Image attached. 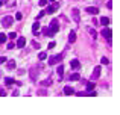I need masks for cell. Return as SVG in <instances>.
Listing matches in <instances>:
<instances>
[{"mask_svg":"<svg viewBox=\"0 0 120 115\" xmlns=\"http://www.w3.org/2000/svg\"><path fill=\"white\" fill-rule=\"evenodd\" d=\"M64 55H65V50L62 52V53H59V55H55V56L49 58V64H50V65H55V64H61V62H62V58H64Z\"/></svg>","mask_w":120,"mask_h":115,"instance_id":"cell-1","label":"cell"},{"mask_svg":"<svg viewBox=\"0 0 120 115\" xmlns=\"http://www.w3.org/2000/svg\"><path fill=\"white\" fill-rule=\"evenodd\" d=\"M38 71H40V65L32 67L29 70V76H30V80H32V82H37V80H38Z\"/></svg>","mask_w":120,"mask_h":115,"instance_id":"cell-2","label":"cell"},{"mask_svg":"<svg viewBox=\"0 0 120 115\" xmlns=\"http://www.w3.org/2000/svg\"><path fill=\"white\" fill-rule=\"evenodd\" d=\"M12 23H14V17H11V15H5L2 18V26L3 27H11Z\"/></svg>","mask_w":120,"mask_h":115,"instance_id":"cell-3","label":"cell"},{"mask_svg":"<svg viewBox=\"0 0 120 115\" xmlns=\"http://www.w3.org/2000/svg\"><path fill=\"white\" fill-rule=\"evenodd\" d=\"M111 35H112V32H111L109 27H103L102 29V36L105 39H108V42H111Z\"/></svg>","mask_w":120,"mask_h":115,"instance_id":"cell-4","label":"cell"},{"mask_svg":"<svg viewBox=\"0 0 120 115\" xmlns=\"http://www.w3.org/2000/svg\"><path fill=\"white\" fill-rule=\"evenodd\" d=\"M50 30H52L53 33H56L59 30V23H58V20H56V18H53L52 21H50V27H49Z\"/></svg>","mask_w":120,"mask_h":115,"instance_id":"cell-5","label":"cell"},{"mask_svg":"<svg viewBox=\"0 0 120 115\" xmlns=\"http://www.w3.org/2000/svg\"><path fill=\"white\" fill-rule=\"evenodd\" d=\"M100 77V67H96L93 70V74H91V80H96Z\"/></svg>","mask_w":120,"mask_h":115,"instance_id":"cell-6","label":"cell"},{"mask_svg":"<svg viewBox=\"0 0 120 115\" xmlns=\"http://www.w3.org/2000/svg\"><path fill=\"white\" fill-rule=\"evenodd\" d=\"M85 11H87L88 14H91V15H97V14H99V9H97L96 6H88Z\"/></svg>","mask_w":120,"mask_h":115,"instance_id":"cell-7","label":"cell"},{"mask_svg":"<svg viewBox=\"0 0 120 115\" xmlns=\"http://www.w3.org/2000/svg\"><path fill=\"white\" fill-rule=\"evenodd\" d=\"M58 8H59V5H58V3H53V5H50L49 8L46 9V12H47V14H53V12H55Z\"/></svg>","mask_w":120,"mask_h":115,"instance_id":"cell-8","label":"cell"},{"mask_svg":"<svg viewBox=\"0 0 120 115\" xmlns=\"http://www.w3.org/2000/svg\"><path fill=\"white\" fill-rule=\"evenodd\" d=\"M71 15H73V20L78 23V21H79V9L73 8V9H71Z\"/></svg>","mask_w":120,"mask_h":115,"instance_id":"cell-9","label":"cell"},{"mask_svg":"<svg viewBox=\"0 0 120 115\" xmlns=\"http://www.w3.org/2000/svg\"><path fill=\"white\" fill-rule=\"evenodd\" d=\"M41 33H43L44 36H53V35H55V33H53L52 30L49 29V27H43V30H41Z\"/></svg>","mask_w":120,"mask_h":115,"instance_id":"cell-10","label":"cell"},{"mask_svg":"<svg viewBox=\"0 0 120 115\" xmlns=\"http://www.w3.org/2000/svg\"><path fill=\"white\" fill-rule=\"evenodd\" d=\"M24 44H26V39H24L23 36H20V38H18V41H17V44H15V45H17L18 49H23V47H24Z\"/></svg>","mask_w":120,"mask_h":115,"instance_id":"cell-11","label":"cell"},{"mask_svg":"<svg viewBox=\"0 0 120 115\" xmlns=\"http://www.w3.org/2000/svg\"><path fill=\"white\" fill-rule=\"evenodd\" d=\"M100 24H102V26H108L109 23H111V20H109V17H100Z\"/></svg>","mask_w":120,"mask_h":115,"instance_id":"cell-12","label":"cell"},{"mask_svg":"<svg viewBox=\"0 0 120 115\" xmlns=\"http://www.w3.org/2000/svg\"><path fill=\"white\" fill-rule=\"evenodd\" d=\"M64 94H65V95L75 94V88H73V86H65V88H64Z\"/></svg>","mask_w":120,"mask_h":115,"instance_id":"cell-13","label":"cell"},{"mask_svg":"<svg viewBox=\"0 0 120 115\" xmlns=\"http://www.w3.org/2000/svg\"><path fill=\"white\" fill-rule=\"evenodd\" d=\"M75 41H76V32H75V30H71L70 35H68V42H70V44H73Z\"/></svg>","mask_w":120,"mask_h":115,"instance_id":"cell-14","label":"cell"},{"mask_svg":"<svg viewBox=\"0 0 120 115\" xmlns=\"http://www.w3.org/2000/svg\"><path fill=\"white\" fill-rule=\"evenodd\" d=\"M70 67L73 68V70H78V68L81 67V64H79V61H78V59H73V61L70 62Z\"/></svg>","mask_w":120,"mask_h":115,"instance_id":"cell-15","label":"cell"},{"mask_svg":"<svg viewBox=\"0 0 120 115\" xmlns=\"http://www.w3.org/2000/svg\"><path fill=\"white\" fill-rule=\"evenodd\" d=\"M6 68H8V70H14L15 68V61H6Z\"/></svg>","mask_w":120,"mask_h":115,"instance_id":"cell-16","label":"cell"},{"mask_svg":"<svg viewBox=\"0 0 120 115\" xmlns=\"http://www.w3.org/2000/svg\"><path fill=\"white\" fill-rule=\"evenodd\" d=\"M14 83H17L14 79H11V77H5V85H8V86H11V85H14Z\"/></svg>","mask_w":120,"mask_h":115,"instance_id":"cell-17","label":"cell"},{"mask_svg":"<svg viewBox=\"0 0 120 115\" xmlns=\"http://www.w3.org/2000/svg\"><path fill=\"white\" fill-rule=\"evenodd\" d=\"M79 73H71L70 76H68V80H79Z\"/></svg>","mask_w":120,"mask_h":115,"instance_id":"cell-18","label":"cell"},{"mask_svg":"<svg viewBox=\"0 0 120 115\" xmlns=\"http://www.w3.org/2000/svg\"><path fill=\"white\" fill-rule=\"evenodd\" d=\"M56 73L59 74V79H62V74H64V65H59L58 70H56Z\"/></svg>","mask_w":120,"mask_h":115,"instance_id":"cell-19","label":"cell"},{"mask_svg":"<svg viewBox=\"0 0 120 115\" xmlns=\"http://www.w3.org/2000/svg\"><path fill=\"white\" fill-rule=\"evenodd\" d=\"M38 29H40V24H38V21H35V23H34V26H32V32L35 33H38Z\"/></svg>","mask_w":120,"mask_h":115,"instance_id":"cell-20","label":"cell"},{"mask_svg":"<svg viewBox=\"0 0 120 115\" xmlns=\"http://www.w3.org/2000/svg\"><path fill=\"white\" fill-rule=\"evenodd\" d=\"M50 85H52V79H46L41 82V86H50Z\"/></svg>","mask_w":120,"mask_h":115,"instance_id":"cell-21","label":"cell"},{"mask_svg":"<svg viewBox=\"0 0 120 115\" xmlns=\"http://www.w3.org/2000/svg\"><path fill=\"white\" fill-rule=\"evenodd\" d=\"M93 89H94V82H88V83H87V91L91 92Z\"/></svg>","mask_w":120,"mask_h":115,"instance_id":"cell-22","label":"cell"},{"mask_svg":"<svg viewBox=\"0 0 120 115\" xmlns=\"http://www.w3.org/2000/svg\"><path fill=\"white\" fill-rule=\"evenodd\" d=\"M6 39H8V35H5V33H0V44H3Z\"/></svg>","mask_w":120,"mask_h":115,"instance_id":"cell-23","label":"cell"},{"mask_svg":"<svg viewBox=\"0 0 120 115\" xmlns=\"http://www.w3.org/2000/svg\"><path fill=\"white\" fill-rule=\"evenodd\" d=\"M46 58H47V55L44 53V52H40V53H38V59H40V61H44Z\"/></svg>","mask_w":120,"mask_h":115,"instance_id":"cell-24","label":"cell"},{"mask_svg":"<svg viewBox=\"0 0 120 115\" xmlns=\"http://www.w3.org/2000/svg\"><path fill=\"white\" fill-rule=\"evenodd\" d=\"M100 62H102V64H103V65H108V64H109V61H108V58H105V56H103L102 59H100Z\"/></svg>","mask_w":120,"mask_h":115,"instance_id":"cell-25","label":"cell"},{"mask_svg":"<svg viewBox=\"0 0 120 115\" xmlns=\"http://www.w3.org/2000/svg\"><path fill=\"white\" fill-rule=\"evenodd\" d=\"M90 33H91V36H93V39L97 38V33H96V30H94V29H90Z\"/></svg>","mask_w":120,"mask_h":115,"instance_id":"cell-26","label":"cell"},{"mask_svg":"<svg viewBox=\"0 0 120 115\" xmlns=\"http://www.w3.org/2000/svg\"><path fill=\"white\" fill-rule=\"evenodd\" d=\"M21 18H23V14H21V12H17V14H15V20H18V21H20Z\"/></svg>","mask_w":120,"mask_h":115,"instance_id":"cell-27","label":"cell"},{"mask_svg":"<svg viewBox=\"0 0 120 115\" xmlns=\"http://www.w3.org/2000/svg\"><path fill=\"white\" fill-rule=\"evenodd\" d=\"M8 38H11V39H14V38H17V33H15V32H12V33H9V35H8Z\"/></svg>","mask_w":120,"mask_h":115,"instance_id":"cell-28","label":"cell"},{"mask_svg":"<svg viewBox=\"0 0 120 115\" xmlns=\"http://www.w3.org/2000/svg\"><path fill=\"white\" fill-rule=\"evenodd\" d=\"M44 15H46V12H44V11H41L40 14L37 15V20H40V18H41V17H44Z\"/></svg>","mask_w":120,"mask_h":115,"instance_id":"cell-29","label":"cell"},{"mask_svg":"<svg viewBox=\"0 0 120 115\" xmlns=\"http://www.w3.org/2000/svg\"><path fill=\"white\" fill-rule=\"evenodd\" d=\"M6 61H8V59H6L5 56H0V65H2V64H5Z\"/></svg>","mask_w":120,"mask_h":115,"instance_id":"cell-30","label":"cell"},{"mask_svg":"<svg viewBox=\"0 0 120 115\" xmlns=\"http://www.w3.org/2000/svg\"><path fill=\"white\" fill-rule=\"evenodd\" d=\"M3 95H6V91L3 88H0V97H3Z\"/></svg>","mask_w":120,"mask_h":115,"instance_id":"cell-31","label":"cell"},{"mask_svg":"<svg viewBox=\"0 0 120 115\" xmlns=\"http://www.w3.org/2000/svg\"><path fill=\"white\" fill-rule=\"evenodd\" d=\"M38 94H40V95H46L47 92H46V89H40V91H38Z\"/></svg>","mask_w":120,"mask_h":115,"instance_id":"cell-32","label":"cell"},{"mask_svg":"<svg viewBox=\"0 0 120 115\" xmlns=\"http://www.w3.org/2000/svg\"><path fill=\"white\" fill-rule=\"evenodd\" d=\"M40 6H44V5H47V0H40V3H38Z\"/></svg>","mask_w":120,"mask_h":115,"instance_id":"cell-33","label":"cell"},{"mask_svg":"<svg viewBox=\"0 0 120 115\" xmlns=\"http://www.w3.org/2000/svg\"><path fill=\"white\" fill-rule=\"evenodd\" d=\"M47 47H49V50H52V49L55 47V42H49V45H47Z\"/></svg>","mask_w":120,"mask_h":115,"instance_id":"cell-34","label":"cell"},{"mask_svg":"<svg viewBox=\"0 0 120 115\" xmlns=\"http://www.w3.org/2000/svg\"><path fill=\"white\" fill-rule=\"evenodd\" d=\"M14 47H15L14 42H9V44H8V49H9V50H11V49H14Z\"/></svg>","mask_w":120,"mask_h":115,"instance_id":"cell-35","label":"cell"},{"mask_svg":"<svg viewBox=\"0 0 120 115\" xmlns=\"http://www.w3.org/2000/svg\"><path fill=\"white\" fill-rule=\"evenodd\" d=\"M32 44H34V47H35V49H38V47H40V44H38V42H37V41H34Z\"/></svg>","mask_w":120,"mask_h":115,"instance_id":"cell-36","label":"cell"},{"mask_svg":"<svg viewBox=\"0 0 120 115\" xmlns=\"http://www.w3.org/2000/svg\"><path fill=\"white\" fill-rule=\"evenodd\" d=\"M111 3H112V2H108V3H106V8H108V9H111V8H112Z\"/></svg>","mask_w":120,"mask_h":115,"instance_id":"cell-37","label":"cell"},{"mask_svg":"<svg viewBox=\"0 0 120 115\" xmlns=\"http://www.w3.org/2000/svg\"><path fill=\"white\" fill-rule=\"evenodd\" d=\"M47 2H52L53 3V2H56V0H47Z\"/></svg>","mask_w":120,"mask_h":115,"instance_id":"cell-38","label":"cell"},{"mask_svg":"<svg viewBox=\"0 0 120 115\" xmlns=\"http://www.w3.org/2000/svg\"><path fill=\"white\" fill-rule=\"evenodd\" d=\"M0 6H2V2H0Z\"/></svg>","mask_w":120,"mask_h":115,"instance_id":"cell-39","label":"cell"},{"mask_svg":"<svg viewBox=\"0 0 120 115\" xmlns=\"http://www.w3.org/2000/svg\"><path fill=\"white\" fill-rule=\"evenodd\" d=\"M0 2H3V0H0Z\"/></svg>","mask_w":120,"mask_h":115,"instance_id":"cell-40","label":"cell"}]
</instances>
